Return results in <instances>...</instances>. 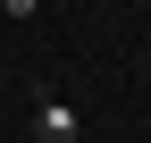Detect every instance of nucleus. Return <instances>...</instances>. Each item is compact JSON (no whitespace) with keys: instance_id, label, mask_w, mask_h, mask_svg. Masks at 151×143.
Returning <instances> with one entry per match:
<instances>
[{"instance_id":"nucleus-2","label":"nucleus","mask_w":151,"mask_h":143,"mask_svg":"<svg viewBox=\"0 0 151 143\" xmlns=\"http://www.w3.org/2000/svg\"><path fill=\"white\" fill-rule=\"evenodd\" d=\"M0 9H9V17H17V25H25V17H34V9H42V0H0Z\"/></svg>"},{"instance_id":"nucleus-1","label":"nucleus","mask_w":151,"mask_h":143,"mask_svg":"<svg viewBox=\"0 0 151 143\" xmlns=\"http://www.w3.org/2000/svg\"><path fill=\"white\" fill-rule=\"evenodd\" d=\"M34 135L42 143H84V110H76L67 93H42L34 101Z\"/></svg>"}]
</instances>
